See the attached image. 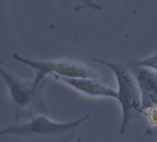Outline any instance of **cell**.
I'll use <instances>...</instances> for the list:
<instances>
[{
    "mask_svg": "<svg viewBox=\"0 0 157 142\" xmlns=\"http://www.w3.org/2000/svg\"><path fill=\"white\" fill-rule=\"evenodd\" d=\"M93 59L111 69L117 79L118 86V92H117L118 97L117 101L122 108V123L119 134L123 135L129 123L142 114L141 96L138 83L127 64L112 63L97 58Z\"/></svg>",
    "mask_w": 157,
    "mask_h": 142,
    "instance_id": "3957f363",
    "label": "cell"
},
{
    "mask_svg": "<svg viewBox=\"0 0 157 142\" xmlns=\"http://www.w3.org/2000/svg\"><path fill=\"white\" fill-rule=\"evenodd\" d=\"M143 114H145L148 116V118L150 119V122L152 125V126L157 127V105L144 111Z\"/></svg>",
    "mask_w": 157,
    "mask_h": 142,
    "instance_id": "52a82bcc",
    "label": "cell"
},
{
    "mask_svg": "<svg viewBox=\"0 0 157 142\" xmlns=\"http://www.w3.org/2000/svg\"><path fill=\"white\" fill-rule=\"evenodd\" d=\"M13 58L24 65H27L35 71L33 79L34 85L40 86L47 82L51 76L56 78H82V79H97L98 74L87 66L70 60H47L39 61L24 57L17 53L13 54Z\"/></svg>",
    "mask_w": 157,
    "mask_h": 142,
    "instance_id": "277c9868",
    "label": "cell"
},
{
    "mask_svg": "<svg viewBox=\"0 0 157 142\" xmlns=\"http://www.w3.org/2000/svg\"><path fill=\"white\" fill-rule=\"evenodd\" d=\"M145 135L146 136H157V127L151 126L150 128H147L145 131Z\"/></svg>",
    "mask_w": 157,
    "mask_h": 142,
    "instance_id": "ba28073f",
    "label": "cell"
},
{
    "mask_svg": "<svg viewBox=\"0 0 157 142\" xmlns=\"http://www.w3.org/2000/svg\"><path fill=\"white\" fill-rule=\"evenodd\" d=\"M67 83L76 91L81 92L93 97H106L117 100V92L108 87L105 82L97 79H82V78H56Z\"/></svg>",
    "mask_w": 157,
    "mask_h": 142,
    "instance_id": "8992f818",
    "label": "cell"
},
{
    "mask_svg": "<svg viewBox=\"0 0 157 142\" xmlns=\"http://www.w3.org/2000/svg\"><path fill=\"white\" fill-rule=\"evenodd\" d=\"M90 117L89 114L71 122H56L48 115L38 114L21 123H15L0 130V136H17L30 142H68L77 129Z\"/></svg>",
    "mask_w": 157,
    "mask_h": 142,
    "instance_id": "6da1fadb",
    "label": "cell"
},
{
    "mask_svg": "<svg viewBox=\"0 0 157 142\" xmlns=\"http://www.w3.org/2000/svg\"><path fill=\"white\" fill-rule=\"evenodd\" d=\"M127 65L140 88L143 114L144 111L157 105V71L138 65L134 59Z\"/></svg>",
    "mask_w": 157,
    "mask_h": 142,
    "instance_id": "5b68a950",
    "label": "cell"
},
{
    "mask_svg": "<svg viewBox=\"0 0 157 142\" xmlns=\"http://www.w3.org/2000/svg\"><path fill=\"white\" fill-rule=\"evenodd\" d=\"M0 76L3 79L12 103L16 123H21L38 115H49L50 112L44 99V87L46 82L36 87L34 81L23 80L0 66Z\"/></svg>",
    "mask_w": 157,
    "mask_h": 142,
    "instance_id": "7a4b0ae2",
    "label": "cell"
}]
</instances>
